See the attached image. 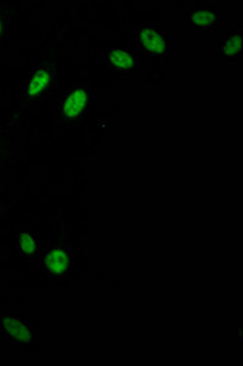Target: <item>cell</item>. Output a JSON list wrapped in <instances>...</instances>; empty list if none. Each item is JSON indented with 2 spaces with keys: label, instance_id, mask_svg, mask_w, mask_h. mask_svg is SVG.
<instances>
[{
  "label": "cell",
  "instance_id": "cell-4",
  "mask_svg": "<svg viewBox=\"0 0 243 366\" xmlns=\"http://www.w3.org/2000/svg\"><path fill=\"white\" fill-rule=\"evenodd\" d=\"M43 265L48 273L53 276H62L69 272L71 257L69 252L62 248H55L48 252L43 257Z\"/></svg>",
  "mask_w": 243,
  "mask_h": 366
},
{
  "label": "cell",
  "instance_id": "cell-7",
  "mask_svg": "<svg viewBox=\"0 0 243 366\" xmlns=\"http://www.w3.org/2000/svg\"><path fill=\"white\" fill-rule=\"evenodd\" d=\"M219 15L214 10H196L188 19V24L193 28H211L218 22Z\"/></svg>",
  "mask_w": 243,
  "mask_h": 366
},
{
  "label": "cell",
  "instance_id": "cell-6",
  "mask_svg": "<svg viewBox=\"0 0 243 366\" xmlns=\"http://www.w3.org/2000/svg\"><path fill=\"white\" fill-rule=\"evenodd\" d=\"M242 49V36L239 31H234L226 34L218 44V54L225 59L237 57Z\"/></svg>",
  "mask_w": 243,
  "mask_h": 366
},
{
  "label": "cell",
  "instance_id": "cell-3",
  "mask_svg": "<svg viewBox=\"0 0 243 366\" xmlns=\"http://www.w3.org/2000/svg\"><path fill=\"white\" fill-rule=\"evenodd\" d=\"M1 329L5 336L19 344V346H29L33 341L32 332L22 320L13 316H4L1 319Z\"/></svg>",
  "mask_w": 243,
  "mask_h": 366
},
{
  "label": "cell",
  "instance_id": "cell-5",
  "mask_svg": "<svg viewBox=\"0 0 243 366\" xmlns=\"http://www.w3.org/2000/svg\"><path fill=\"white\" fill-rule=\"evenodd\" d=\"M139 37L142 45L152 54L161 55L167 50L165 36L157 28L152 27L150 24H144L139 27Z\"/></svg>",
  "mask_w": 243,
  "mask_h": 366
},
{
  "label": "cell",
  "instance_id": "cell-1",
  "mask_svg": "<svg viewBox=\"0 0 243 366\" xmlns=\"http://www.w3.org/2000/svg\"><path fill=\"white\" fill-rule=\"evenodd\" d=\"M55 71L53 66L38 67L23 83L21 98L23 101H33L43 97L53 87Z\"/></svg>",
  "mask_w": 243,
  "mask_h": 366
},
{
  "label": "cell",
  "instance_id": "cell-9",
  "mask_svg": "<svg viewBox=\"0 0 243 366\" xmlns=\"http://www.w3.org/2000/svg\"><path fill=\"white\" fill-rule=\"evenodd\" d=\"M19 248L25 257H33L37 255V237L31 232H22L20 235Z\"/></svg>",
  "mask_w": 243,
  "mask_h": 366
},
{
  "label": "cell",
  "instance_id": "cell-2",
  "mask_svg": "<svg viewBox=\"0 0 243 366\" xmlns=\"http://www.w3.org/2000/svg\"><path fill=\"white\" fill-rule=\"evenodd\" d=\"M89 100L90 92L85 87H77L69 90L59 107L61 118L69 122L78 118L88 106Z\"/></svg>",
  "mask_w": 243,
  "mask_h": 366
},
{
  "label": "cell",
  "instance_id": "cell-10",
  "mask_svg": "<svg viewBox=\"0 0 243 366\" xmlns=\"http://www.w3.org/2000/svg\"><path fill=\"white\" fill-rule=\"evenodd\" d=\"M5 33V21L3 15L0 14V41L4 37Z\"/></svg>",
  "mask_w": 243,
  "mask_h": 366
},
{
  "label": "cell",
  "instance_id": "cell-8",
  "mask_svg": "<svg viewBox=\"0 0 243 366\" xmlns=\"http://www.w3.org/2000/svg\"><path fill=\"white\" fill-rule=\"evenodd\" d=\"M109 60L116 70L123 71V72L132 70L135 64L134 56L129 51L123 50V49L111 50L109 52Z\"/></svg>",
  "mask_w": 243,
  "mask_h": 366
}]
</instances>
